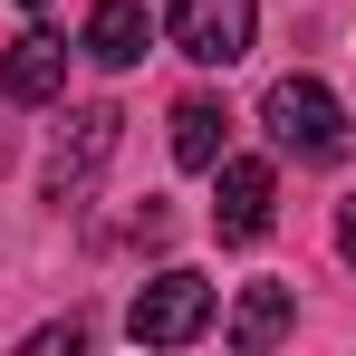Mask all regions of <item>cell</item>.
<instances>
[{"instance_id": "6da1fadb", "label": "cell", "mask_w": 356, "mask_h": 356, "mask_svg": "<svg viewBox=\"0 0 356 356\" xmlns=\"http://www.w3.org/2000/svg\"><path fill=\"white\" fill-rule=\"evenodd\" d=\"M260 125H270V145L298 154V164H337L356 145L347 106H337V87H318V77H270V97H260Z\"/></svg>"}, {"instance_id": "7a4b0ae2", "label": "cell", "mask_w": 356, "mask_h": 356, "mask_svg": "<svg viewBox=\"0 0 356 356\" xmlns=\"http://www.w3.org/2000/svg\"><path fill=\"white\" fill-rule=\"evenodd\" d=\"M212 280H193V270H154L145 289H135V308H125V337L135 347H193L202 327H212Z\"/></svg>"}, {"instance_id": "3957f363", "label": "cell", "mask_w": 356, "mask_h": 356, "mask_svg": "<svg viewBox=\"0 0 356 356\" xmlns=\"http://www.w3.org/2000/svg\"><path fill=\"white\" fill-rule=\"evenodd\" d=\"M116 135H125V116H116V106H77V116H67L58 154H49V202H58V212H77V202L97 193L106 154H116Z\"/></svg>"}, {"instance_id": "277c9868", "label": "cell", "mask_w": 356, "mask_h": 356, "mask_svg": "<svg viewBox=\"0 0 356 356\" xmlns=\"http://www.w3.org/2000/svg\"><path fill=\"white\" fill-rule=\"evenodd\" d=\"M174 49L193 67H232V58H250V29H260V10L250 0H174Z\"/></svg>"}, {"instance_id": "5b68a950", "label": "cell", "mask_w": 356, "mask_h": 356, "mask_svg": "<svg viewBox=\"0 0 356 356\" xmlns=\"http://www.w3.org/2000/svg\"><path fill=\"white\" fill-rule=\"evenodd\" d=\"M212 174H222V193H212V232H222V241H260V232H270V202H280V174H270L260 154H222Z\"/></svg>"}, {"instance_id": "8992f818", "label": "cell", "mask_w": 356, "mask_h": 356, "mask_svg": "<svg viewBox=\"0 0 356 356\" xmlns=\"http://www.w3.org/2000/svg\"><path fill=\"white\" fill-rule=\"evenodd\" d=\"M67 87V39L58 29H19L10 49H0V97L10 106H49Z\"/></svg>"}, {"instance_id": "52a82bcc", "label": "cell", "mask_w": 356, "mask_h": 356, "mask_svg": "<svg viewBox=\"0 0 356 356\" xmlns=\"http://www.w3.org/2000/svg\"><path fill=\"white\" fill-rule=\"evenodd\" d=\"M77 49L97 67H135L145 49H154V19H145V0H97L87 10V29H77Z\"/></svg>"}, {"instance_id": "ba28073f", "label": "cell", "mask_w": 356, "mask_h": 356, "mask_svg": "<svg viewBox=\"0 0 356 356\" xmlns=\"http://www.w3.org/2000/svg\"><path fill=\"white\" fill-rule=\"evenodd\" d=\"M222 154H232V116H222V97H183V106H174V164L212 174Z\"/></svg>"}, {"instance_id": "9c48e42d", "label": "cell", "mask_w": 356, "mask_h": 356, "mask_svg": "<svg viewBox=\"0 0 356 356\" xmlns=\"http://www.w3.org/2000/svg\"><path fill=\"white\" fill-rule=\"evenodd\" d=\"M298 327V298L280 289V280H250L241 289V308H232V347H280Z\"/></svg>"}, {"instance_id": "30bf717a", "label": "cell", "mask_w": 356, "mask_h": 356, "mask_svg": "<svg viewBox=\"0 0 356 356\" xmlns=\"http://www.w3.org/2000/svg\"><path fill=\"white\" fill-rule=\"evenodd\" d=\"M87 347V327H77V318H67V327H39V337H29V356H77Z\"/></svg>"}, {"instance_id": "8fae6325", "label": "cell", "mask_w": 356, "mask_h": 356, "mask_svg": "<svg viewBox=\"0 0 356 356\" xmlns=\"http://www.w3.org/2000/svg\"><path fill=\"white\" fill-rule=\"evenodd\" d=\"M337 260L356 270V202H337Z\"/></svg>"}]
</instances>
